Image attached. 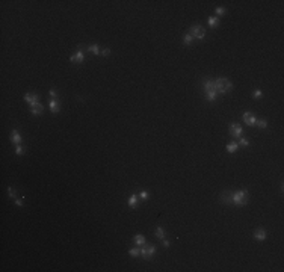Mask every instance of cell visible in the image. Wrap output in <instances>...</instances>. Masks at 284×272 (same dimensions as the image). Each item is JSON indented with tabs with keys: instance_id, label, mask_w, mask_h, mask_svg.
<instances>
[{
	"instance_id": "obj_1",
	"label": "cell",
	"mask_w": 284,
	"mask_h": 272,
	"mask_svg": "<svg viewBox=\"0 0 284 272\" xmlns=\"http://www.w3.org/2000/svg\"><path fill=\"white\" fill-rule=\"evenodd\" d=\"M213 82H215V88L218 94H227L230 91H233V83L225 77H216Z\"/></svg>"
},
{
	"instance_id": "obj_2",
	"label": "cell",
	"mask_w": 284,
	"mask_h": 272,
	"mask_svg": "<svg viewBox=\"0 0 284 272\" xmlns=\"http://www.w3.org/2000/svg\"><path fill=\"white\" fill-rule=\"evenodd\" d=\"M248 190L246 189H240V190H236L231 192V204L234 206H245L248 202Z\"/></svg>"
},
{
	"instance_id": "obj_3",
	"label": "cell",
	"mask_w": 284,
	"mask_h": 272,
	"mask_svg": "<svg viewBox=\"0 0 284 272\" xmlns=\"http://www.w3.org/2000/svg\"><path fill=\"white\" fill-rule=\"evenodd\" d=\"M202 88H204V92L207 95V100L208 101H215L218 98V92H216L215 82H213V80H206L204 83H202Z\"/></svg>"
},
{
	"instance_id": "obj_4",
	"label": "cell",
	"mask_w": 284,
	"mask_h": 272,
	"mask_svg": "<svg viewBox=\"0 0 284 272\" xmlns=\"http://www.w3.org/2000/svg\"><path fill=\"white\" fill-rule=\"evenodd\" d=\"M139 251H141V255L145 260H150L156 254V247L154 245H150V243H144L142 247H139Z\"/></svg>"
},
{
	"instance_id": "obj_5",
	"label": "cell",
	"mask_w": 284,
	"mask_h": 272,
	"mask_svg": "<svg viewBox=\"0 0 284 272\" xmlns=\"http://www.w3.org/2000/svg\"><path fill=\"white\" fill-rule=\"evenodd\" d=\"M189 33H190L192 36H194V38H196V39H204V36H206V30L202 29V26H200V24H194V26H190Z\"/></svg>"
},
{
	"instance_id": "obj_6",
	"label": "cell",
	"mask_w": 284,
	"mask_h": 272,
	"mask_svg": "<svg viewBox=\"0 0 284 272\" xmlns=\"http://www.w3.org/2000/svg\"><path fill=\"white\" fill-rule=\"evenodd\" d=\"M228 132H230V136L231 138H242V135H243V129L237 122H231L228 127Z\"/></svg>"
},
{
	"instance_id": "obj_7",
	"label": "cell",
	"mask_w": 284,
	"mask_h": 272,
	"mask_svg": "<svg viewBox=\"0 0 284 272\" xmlns=\"http://www.w3.org/2000/svg\"><path fill=\"white\" fill-rule=\"evenodd\" d=\"M69 61H71V62H77V63H82V62L85 61V53H83V49H82V47H79V49H77V53L69 57Z\"/></svg>"
},
{
	"instance_id": "obj_8",
	"label": "cell",
	"mask_w": 284,
	"mask_h": 272,
	"mask_svg": "<svg viewBox=\"0 0 284 272\" xmlns=\"http://www.w3.org/2000/svg\"><path fill=\"white\" fill-rule=\"evenodd\" d=\"M23 98H24V101H26V103H29L30 106H33V104H36V103H38V100H39V95H38V94H26Z\"/></svg>"
},
{
	"instance_id": "obj_9",
	"label": "cell",
	"mask_w": 284,
	"mask_h": 272,
	"mask_svg": "<svg viewBox=\"0 0 284 272\" xmlns=\"http://www.w3.org/2000/svg\"><path fill=\"white\" fill-rule=\"evenodd\" d=\"M42 110H44V106H42L39 101L36 104H33V106H30V114L33 115V116H39L41 114H42Z\"/></svg>"
},
{
	"instance_id": "obj_10",
	"label": "cell",
	"mask_w": 284,
	"mask_h": 272,
	"mask_svg": "<svg viewBox=\"0 0 284 272\" xmlns=\"http://www.w3.org/2000/svg\"><path fill=\"white\" fill-rule=\"evenodd\" d=\"M243 121H245V124H248V126H255V122H257V120H255V116L254 115H251V112H243Z\"/></svg>"
},
{
	"instance_id": "obj_11",
	"label": "cell",
	"mask_w": 284,
	"mask_h": 272,
	"mask_svg": "<svg viewBox=\"0 0 284 272\" xmlns=\"http://www.w3.org/2000/svg\"><path fill=\"white\" fill-rule=\"evenodd\" d=\"M221 202H224V204H231V192L224 190L221 194Z\"/></svg>"
},
{
	"instance_id": "obj_12",
	"label": "cell",
	"mask_w": 284,
	"mask_h": 272,
	"mask_svg": "<svg viewBox=\"0 0 284 272\" xmlns=\"http://www.w3.org/2000/svg\"><path fill=\"white\" fill-rule=\"evenodd\" d=\"M254 237L257 239V241H265L266 239V230L265 228H257V230L254 231Z\"/></svg>"
},
{
	"instance_id": "obj_13",
	"label": "cell",
	"mask_w": 284,
	"mask_h": 272,
	"mask_svg": "<svg viewBox=\"0 0 284 272\" xmlns=\"http://www.w3.org/2000/svg\"><path fill=\"white\" fill-rule=\"evenodd\" d=\"M11 141H12L14 144H20V142H21V136H20V133H18L17 130H12V132H11Z\"/></svg>"
},
{
	"instance_id": "obj_14",
	"label": "cell",
	"mask_w": 284,
	"mask_h": 272,
	"mask_svg": "<svg viewBox=\"0 0 284 272\" xmlns=\"http://www.w3.org/2000/svg\"><path fill=\"white\" fill-rule=\"evenodd\" d=\"M50 110H51V114H57V112H59V103H57V100H55V98L50 100Z\"/></svg>"
},
{
	"instance_id": "obj_15",
	"label": "cell",
	"mask_w": 284,
	"mask_h": 272,
	"mask_svg": "<svg viewBox=\"0 0 284 272\" xmlns=\"http://www.w3.org/2000/svg\"><path fill=\"white\" fill-rule=\"evenodd\" d=\"M133 242H135V245H138V247H142V245L145 243V237H144L142 234H138V236L133 237Z\"/></svg>"
},
{
	"instance_id": "obj_16",
	"label": "cell",
	"mask_w": 284,
	"mask_h": 272,
	"mask_svg": "<svg viewBox=\"0 0 284 272\" xmlns=\"http://www.w3.org/2000/svg\"><path fill=\"white\" fill-rule=\"evenodd\" d=\"M225 148H227V151H228V153H234V151L239 148V144H237V142H231V144H228V145H227Z\"/></svg>"
},
{
	"instance_id": "obj_17",
	"label": "cell",
	"mask_w": 284,
	"mask_h": 272,
	"mask_svg": "<svg viewBox=\"0 0 284 272\" xmlns=\"http://www.w3.org/2000/svg\"><path fill=\"white\" fill-rule=\"evenodd\" d=\"M208 26H210V27H218L219 26V18L218 17H210L208 18Z\"/></svg>"
},
{
	"instance_id": "obj_18",
	"label": "cell",
	"mask_w": 284,
	"mask_h": 272,
	"mask_svg": "<svg viewBox=\"0 0 284 272\" xmlns=\"http://www.w3.org/2000/svg\"><path fill=\"white\" fill-rule=\"evenodd\" d=\"M183 42H184L186 45H190L192 42H194V36H192L190 33H186V35L183 36Z\"/></svg>"
},
{
	"instance_id": "obj_19",
	"label": "cell",
	"mask_w": 284,
	"mask_h": 272,
	"mask_svg": "<svg viewBox=\"0 0 284 272\" xmlns=\"http://www.w3.org/2000/svg\"><path fill=\"white\" fill-rule=\"evenodd\" d=\"M88 51H91V53H94V55H98V53H100L101 50L98 49V45H97V44H91V45L88 47Z\"/></svg>"
},
{
	"instance_id": "obj_20",
	"label": "cell",
	"mask_w": 284,
	"mask_h": 272,
	"mask_svg": "<svg viewBox=\"0 0 284 272\" xmlns=\"http://www.w3.org/2000/svg\"><path fill=\"white\" fill-rule=\"evenodd\" d=\"M136 202H138V196L136 195H130V198H128V206L136 207Z\"/></svg>"
},
{
	"instance_id": "obj_21",
	"label": "cell",
	"mask_w": 284,
	"mask_h": 272,
	"mask_svg": "<svg viewBox=\"0 0 284 272\" xmlns=\"http://www.w3.org/2000/svg\"><path fill=\"white\" fill-rule=\"evenodd\" d=\"M128 254L132 257H138V255H141V251H139V248H132V249H128Z\"/></svg>"
},
{
	"instance_id": "obj_22",
	"label": "cell",
	"mask_w": 284,
	"mask_h": 272,
	"mask_svg": "<svg viewBox=\"0 0 284 272\" xmlns=\"http://www.w3.org/2000/svg\"><path fill=\"white\" fill-rule=\"evenodd\" d=\"M156 236H157L159 239H163V237H165V231H163L162 227H157V228H156Z\"/></svg>"
},
{
	"instance_id": "obj_23",
	"label": "cell",
	"mask_w": 284,
	"mask_h": 272,
	"mask_svg": "<svg viewBox=\"0 0 284 272\" xmlns=\"http://www.w3.org/2000/svg\"><path fill=\"white\" fill-rule=\"evenodd\" d=\"M255 126H259L260 129H266V127H267V121L266 120H259V121L255 122Z\"/></svg>"
},
{
	"instance_id": "obj_24",
	"label": "cell",
	"mask_w": 284,
	"mask_h": 272,
	"mask_svg": "<svg viewBox=\"0 0 284 272\" xmlns=\"http://www.w3.org/2000/svg\"><path fill=\"white\" fill-rule=\"evenodd\" d=\"M8 195H9V198H17V192L12 188H8Z\"/></svg>"
},
{
	"instance_id": "obj_25",
	"label": "cell",
	"mask_w": 284,
	"mask_h": 272,
	"mask_svg": "<svg viewBox=\"0 0 284 272\" xmlns=\"http://www.w3.org/2000/svg\"><path fill=\"white\" fill-rule=\"evenodd\" d=\"M24 147H21V145H17V147H15V153H17L18 154V156H21V154H24Z\"/></svg>"
},
{
	"instance_id": "obj_26",
	"label": "cell",
	"mask_w": 284,
	"mask_h": 272,
	"mask_svg": "<svg viewBox=\"0 0 284 272\" xmlns=\"http://www.w3.org/2000/svg\"><path fill=\"white\" fill-rule=\"evenodd\" d=\"M225 12H227V9H225V8H222V6L216 8V15H224Z\"/></svg>"
},
{
	"instance_id": "obj_27",
	"label": "cell",
	"mask_w": 284,
	"mask_h": 272,
	"mask_svg": "<svg viewBox=\"0 0 284 272\" xmlns=\"http://www.w3.org/2000/svg\"><path fill=\"white\" fill-rule=\"evenodd\" d=\"M239 144H240L242 147H248V145H249V141H248V139H245V138H240Z\"/></svg>"
},
{
	"instance_id": "obj_28",
	"label": "cell",
	"mask_w": 284,
	"mask_h": 272,
	"mask_svg": "<svg viewBox=\"0 0 284 272\" xmlns=\"http://www.w3.org/2000/svg\"><path fill=\"white\" fill-rule=\"evenodd\" d=\"M139 198H142V200H148V194L145 190H141L139 192Z\"/></svg>"
},
{
	"instance_id": "obj_29",
	"label": "cell",
	"mask_w": 284,
	"mask_h": 272,
	"mask_svg": "<svg viewBox=\"0 0 284 272\" xmlns=\"http://www.w3.org/2000/svg\"><path fill=\"white\" fill-rule=\"evenodd\" d=\"M50 97L55 98V100H57V92H56L55 89H50Z\"/></svg>"
},
{
	"instance_id": "obj_30",
	"label": "cell",
	"mask_w": 284,
	"mask_h": 272,
	"mask_svg": "<svg viewBox=\"0 0 284 272\" xmlns=\"http://www.w3.org/2000/svg\"><path fill=\"white\" fill-rule=\"evenodd\" d=\"M100 53H101L103 56H109V55H110V50H109V49H103Z\"/></svg>"
},
{
	"instance_id": "obj_31",
	"label": "cell",
	"mask_w": 284,
	"mask_h": 272,
	"mask_svg": "<svg viewBox=\"0 0 284 272\" xmlns=\"http://www.w3.org/2000/svg\"><path fill=\"white\" fill-rule=\"evenodd\" d=\"M23 198H24V196H23ZM23 198H21V200H18V198H15V204H17L18 207H23Z\"/></svg>"
},
{
	"instance_id": "obj_32",
	"label": "cell",
	"mask_w": 284,
	"mask_h": 272,
	"mask_svg": "<svg viewBox=\"0 0 284 272\" xmlns=\"http://www.w3.org/2000/svg\"><path fill=\"white\" fill-rule=\"evenodd\" d=\"M261 95H263V92H261V91H260V89H257V91H255V92H254V97H255V98H259V97H261Z\"/></svg>"
},
{
	"instance_id": "obj_33",
	"label": "cell",
	"mask_w": 284,
	"mask_h": 272,
	"mask_svg": "<svg viewBox=\"0 0 284 272\" xmlns=\"http://www.w3.org/2000/svg\"><path fill=\"white\" fill-rule=\"evenodd\" d=\"M162 241H163V247H165V248H168V247H169V241H168V239H165V237L162 239Z\"/></svg>"
}]
</instances>
